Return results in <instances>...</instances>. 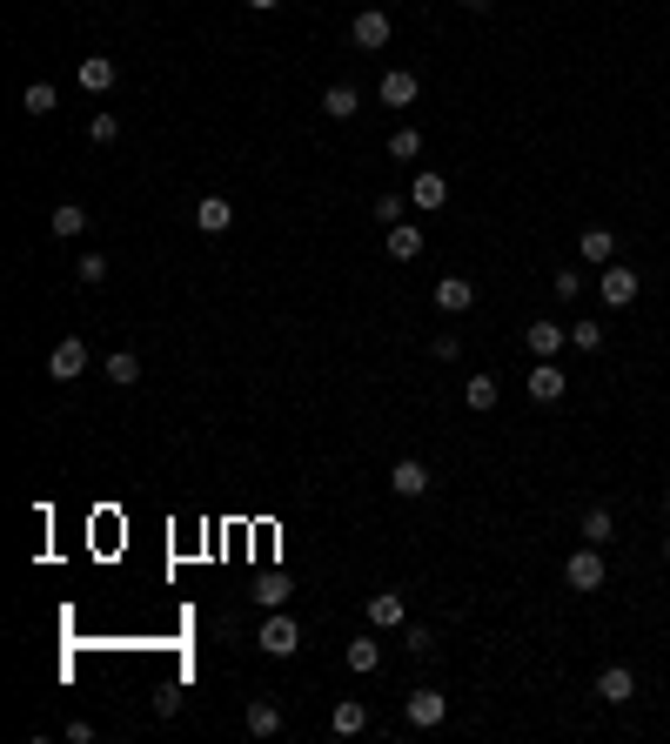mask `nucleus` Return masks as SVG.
<instances>
[{"label": "nucleus", "mask_w": 670, "mask_h": 744, "mask_svg": "<svg viewBox=\"0 0 670 744\" xmlns=\"http://www.w3.org/2000/svg\"><path fill=\"white\" fill-rule=\"evenodd\" d=\"M603 577H610V570H603V550H597V543H583V550H570V557H563V584H570V590H603Z\"/></svg>", "instance_id": "f257e3e1"}, {"label": "nucleus", "mask_w": 670, "mask_h": 744, "mask_svg": "<svg viewBox=\"0 0 670 744\" xmlns=\"http://www.w3.org/2000/svg\"><path fill=\"white\" fill-rule=\"evenodd\" d=\"M523 389H530L536 403H563L570 376H563V362H557V356H536V362H530V376H523Z\"/></svg>", "instance_id": "f03ea898"}, {"label": "nucleus", "mask_w": 670, "mask_h": 744, "mask_svg": "<svg viewBox=\"0 0 670 744\" xmlns=\"http://www.w3.org/2000/svg\"><path fill=\"white\" fill-rule=\"evenodd\" d=\"M402 718H409V731H436V724L449 718V698L423 684V691H409V698H402Z\"/></svg>", "instance_id": "7ed1b4c3"}, {"label": "nucleus", "mask_w": 670, "mask_h": 744, "mask_svg": "<svg viewBox=\"0 0 670 744\" xmlns=\"http://www.w3.org/2000/svg\"><path fill=\"white\" fill-rule=\"evenodd\" d=\"M389 34H396V21H389L382 7H362L356 21H349V41H356L362 54H382V47H389Z\"/></svg>", "instance_id": "20e7f679"}, {"label": "nucleus", "mask_w": 670, "mask_h": 744, "mask_svg": "<svg viewBox=\"0 0 670 744\" xmlns=\"http://www.w3.org/2000/svg\"><path fill=\"white\" fill-rule=\"evenodd\" d=\"M255 644H262V657H295V651H302V631H295V617L275 610L262 631H255Z\"/></svg>", "instance_id": "39448f33"}, {"label": "nucleus", "mask_w": 670, "mask_h": 744, "mask_svg": "<svg viewBox=\"0 0 670 744\" xmlns=\"http://www.w3.org/2000/svg\"><path fill=\"white\" fill-rule=\"evenodd\" d=\"M47 376H54V383H74V376H88V342H81V336L54 342V356H47Z\"/></svg>", "instance_id": "423d86ee"}, {"label": "nucleus", "mask_w": 670, "mask_h": 744, "mask_svg": "<svg viewBox=\"0 0 670 744\" xmlns=\"http://www.w3.org/2000/svg\"><path fill=\"white\" fill-rule=\"evenodd\" d=\"M597 698L603 704H630V698H637V671H630V664H603V671H597Z\"/></svg>", "instance_id": "0eeeda50"}, {"label": "nucleus", "mask_w": 670, "mask_h": 744, "mask_svg": "<svg viewBox=\"0 0 670 744\" xmlns=\"http://www.w3.org/2000/svg\"><path fill=\"white\" fill-rule=\"evenodd\" d=\"M436 309H443V316L476 309V282H469V275H443V282H436Z\"/></svg>", "instance_id": "6e6552de"}, {"label": "nucleus", "mask_w": 670, "mask_h": 744, "mask_svg": "<svg viewBox=\"0 0 670 744\" xmlns=\"http://www.w3.org/2000/svg\"><path fill=\"white\" fill-rule=\"evenodd\" d=\"M597 289H603V302H610V309H630L644 282H637V269H603V275H597Z\"/></svg>", "instance_id": "1a4fd4ad"}, {"label": "nucleus", "mask_w": 670, "mask_h": 744, "mask_svg": "<svg viewBox=\"0 0 670 744\" xmlns=\"http://www.w3.org/2000/svg\"><path fill=\"white\" fill-rule=\"evenodd\" d=\"M329 731H335V738H362V731H369V704H362V698H335Z\"/></svg>", "instance_id": "9d476101"}, {"label": "nucleus", "mask_w": 670, "mask_h": 744, "mask_svg": "<svg viewBox=\"0 0 670 744\" xmlns=\"http://www.w3.org/2000/svg\"><path fill=\"white\" fill-rule=\"evenodd\" d=\"M443 202H449V181L436 175V168H423V175H416V188H409V208H423V215H436Z\"/></svg>", "instance_id": "9b49d317"}, {"label": "nucleus", "mask_w": 670, "mask_h": 744, "mask_svg": "<svg viewBox=\"0 0 670 744\" xmlns=\"http://www.w3.org/2000/svg\"><path fill=\"white\" fill-rule=\"evenodd\" d=\"M228 222H235V202H228V195H201V202H195V228H201V235H222Z\"/></svg>", "instance_id": "f8f14e48"}, {"label": "nucleus", "mask_w": 670, "mask_h": 744, "mask_svg": "<svg viewBox=\"0 0 670 744\" xmlns=\"http://www.w3.org/2000/svg\"><path fill=\"white\" fill-rule=\"evenodd\" d=\"M322 114H329V121H356V114H362V94L349 88V81H329V88H322Z\"/></svg>", "instance_id": "ddd939ff"}, {"label": "nucleus", "mask_w": 670, "mask_h": 744, "mask_svg": "<svg viewBox=\"0 0 670 744\" xmlns=\"http://www.w3.org/2000/svg\"><path fill=\"white\" fill-rule=\"evenodd\" d=\"M389 490H396V496H429V463L402 456L396 470H389Z\"/></svg>", "instance_id": "4468645a"}, {"label": "nucleus", "mask_w": 670, "mask_h": 744, "mask_svg": "<svg viewBox=\"0 0 670 744\" xmlns=\"http://www.w3.org/2000/svg\"><path fill=\"white\" fill-rule=\"evenodd\" d=\"M376 94H382V108H416V74H409V68H389Z\"/></svg>", "instance_id": "2eb2a0df"}, {"label": "nucleus", "mask_w": 670, "mask_h": 744, "mask_svg": "<svg viewBox=\"0 0 670 744\" xmlns=\"http://www.w3.org/2000/svg\"><path fill=\"white\" fill-rule=\"evenodd\" d=\"M563 342H570L563 322H530V329H523V349H530V356H557Z\"/></svg>", "instance_id": "dca6fc26"}, {"label": "nucleus", "mask_w": 670, "mask_h": 744, "mask_svg": "<svg viewBox=\"0 0 670 744\" xmlns=\"http://www.w3.org/2000/svg\"><path fill=\"white\" fill-rule=\"evenodd\" d=\"M369 624H376V631H396V624H409V604H402L396 590H376V597H369Z\"/></svg>", "instance_id": "f3484780"}, {"label": "nucleus", "mask_w": 670, "mask_h": 744, "mask_svg": "<svg viewBox=\"0 0 670 744\" xmlns=\"http://www.w3.org/2000/svg\"><path fill=\"white\" fill-rule=\"evenodd\" d=\"M577 255H583V262H597V269H610L617 235H610V228H583V235H577Z\"/></svg>", "instance_id": "a211bd4d"}, {"label": "nucleus", "mask_w": 670, "mask_h": 744, "mask_svg": "<svg viewBox=\"0 0 670 744\" xmlns=\"http://www.w3.org/2000/svg\"><path fill=\"white\" fill-rule=\"evenodd\" d=\"M101 376H108L114 389H134L141 383V356H134V349H114V356L101 362Z\"/></svg>", "instance_id": "6ab92c4d"}, {"label": "nucleus", "mask_w": 670, "mask_h": 744, "mask_svg": "<svg viewBox=\"0 0 670 744\" xmlns=\"http://www.w3.org/2000/svg\"><path fill=\"white\" fill-rule=\"evenodd\" d=\"M74 81H81L88 94H108L114 88V61H108V54H88V61L74 68Z\"/></svg>", "instance_id": "aec40b11"}, {"label": "nucleus", "mask_w": 670, "mask_h": 744, "mask_svg": "<svg viewBox=\"0 0 670 744\" xmlns=\"http://www.w3.org/2000/svg\"><path fill=\"white\" fill-rule=\"evenodd\" d=\"M416 255H423V228L396 222V228H389V262H416Z\"/></svg>", "instance_id": "412c9836"}, {"label": "nucleus", "mask_w": 670, "mask_h": 744, "mask_svg": "<svg viewBox=\"0 0 670 744\" xmlns=\"http://www.w3.org/2000/svg\"><path fill=\"white\" fill-rule=\"evenodd\" d=\"M610 537H617V517H610V503H590V510H583V543H597V550H603Z\"/></svg>", "instance_id": "4be33fe9"}, {"label": "nucleus", "mask_w": 670, "mask_h": 744, "mask_svg": "<svg viewBox=\"0 0 670 744\" xmlns=\"http://www.w3.org/2000/svg\"><path fill=\"white\" fill-rule=\"evenodd\" d=\"M463 403L476 409V416H490V409L503 403V389H496V376H469V383H463Z\"/></svg>", "instance_id": "5701e85b"}, {"label": "nucleus", "mask_w": 670, "mask_h": 744, "mask_svg": "<svg viewBox=\"0 0 670 744\" xmlns=\"http://www.w3.org/2000/svg\"><path fill=\"white\" fill-rule=\"evenodd\" d=\"M342 664H349V671H356V677H369V671H376V664H382V644H376V637H356V644L342 651Z\"/></svg>", "instance_id": "b1692460"}, {"label": "nucleus", "mask_w": 670, "mask_h": 744, "mask_svg": "<svg viewBox=\"0 0 670 744\" xmlns=\"http://www.w3.org/2000/svg\"><path fill=\"white\" fill-rule=\"evenodd\" d=\"M74 282H81V289H101V282H108V255H101V248L74 255Z\"/></svg>", "instance_id": "393cba45"}, {"label": "nucleus", "mask_w": 670, "mask_h": 744, "mask_svg": "<svg viewBox=\"0 0 670 744\" xmlns=\"http://www.w3.org/2000/svg\"><path fill=\"white\" fill-rule=\"evenodd\" d=\"M248 731H255V738H275V731H282V711H275V704H268V698H255V704H248Z\"/></svg>", "instance_id": "a878e982"}, {"label": "nucleus", "mask_w": 670, "mask_h": 744, "mask_svg": "<svg viewBox=\"0 0 670 744\" xmlns=\"http://www.w3.org/2000/svg\"><path fill=\"white\" fill-rule=\"evenodd\" d=\"M289 577H262V584H255V604H262V610H282V604H289Z\"/></svg>", "instance_id": "bb28decb"}, {"label": "nucleus", "mask_w": 670, "mask_h": 744, "mask_svg": "<svg viewBox=\"0 0 670 744\" xmlns=\"http://www.w3.org/2000/svg\"><path fill=\"white\" fill-rule=\"evenodd\" d=\"M81 228H88V208H81V202L54 208V235H81Z\"/></svg>", "instance_id": "cd10ccee"}, {"label": "nucleus", "mask_w": 670, "mask_h": 744, "mask_svg": "<svg viewBox=\"0 0 670 744\" xmlns=\"http://www.w3.org/2000/svg\"><path fill=\"white\" fill-rule=\"evenodd\" d=\"M389 155H396V161H423V135H416V128H396V135H389Z\"/></svg>", "instance_id": "c85d7f7f"}, {"label": "nucleus", "mask_w": 670, "mask_h": 744, "mask_svg": "<svg viewBox=\"0 0 670 744\" xmlns=\"http://www.w3.org/2000/svg\"><path fill=\"white\" fill-rule=\"evenodd\" d=\"M21 108L34 114V121H41V114H54V88H47V81H34V88L21 94Z\"/></svg>", "instance_id": "c756f323"}, {"label": "nucleus", "mask_w": 670, "mask_h": 744, "mask_svg": "<svg viewBox=\"0 0 670 744\" xmlns=\"http://www.w3.org/2000/svg\"><path fill=\"white\" fill-rule=\"evenodd\" d=\"M570 342H577L583 356H590V349H603V322H570Z\"/></svg>", "instance_id": "7c9ffc66"}, {"label": "nucleus", "mask_w": 670, "mask_h": 744, "mask_svg": "<svg viewBox=\"0 0 670 744\" xmlns=\"http://www.w3.org/2000/svg\"><path fill=\"white\" fill-rule=\"evenodd\" d=\"M402 215H409V195H382V202H376V222L382 228H396Z\"/></svg>", "instance_id": "2f4dec72"}, {"label": "nucleus", "mask_w": 670, "mask_h": 744, "mask_svg": "<svg viewBox=\"0 0 670 744\" xmlns=\"http://www.w3.org/2000/svg\"><path fill=\"white\" fill-rule=\"evenodd\" d=\"M114 135H121V121H114V114H94V121H88V141H94V148H108Z\"/></svg>", "instance_id": "473e14b6"}, {"label": "nucleus", "mask_w": 670, "mask_h": 744, "mask_svg": "<svg viewBox=\"0 0 670 744\" xmlns=\"http://www.w3.org/2000/svg\"><path fill=\"white\" fill-rule=\"evenodd\" d=\"M429 356H436V362H456V356H463V342H456V336H449V329H443V336L429 342Z\"/></svg>", "instance_id": "72a5a7b5"}, {"label": "nucleus", "mask_w": 670, "mask_h": 744, "mask_svg": "<svg viewBox=\"0 0 670 744\" xmlns=\"http://www.w3.org/2000/svg\"><path fill=\"white\" fill-rule=\"evenodd\" d=\"M550 289L563 295V302H577V289H583V275L577 269H557V282H550Z\"/></svg>", "instance_id": "f704fd0d"}, {"label": "nucleus", "mask_w": 670, "mask_h": 744, "mask_svg": "<svg viewBox=\"0 0 670 744\" xmlns=\"http://www.w3.org/2000/svg\"><path fill=\"white\" fill-rule=\"evenodd\" d=\"M456 7H469V14H490L496 0H456Z\"/></svg>", "instance_id": "c9c22d12"}, {"label": "nucleus", "mask_w": 670, "mask_h": 744, "mask_svg": "<svg viewBox=\"0 0 670 744\" xmlns=\"http://www.w3.org/2000/svg\"><path fill=\"white\" fill-rule=\"evenodd\" d=\"M248 7H255V14H275V7H282V0H248Z\"/></svg>", "instance_id": "e433bc0d"}, {"label": "nucleus", "mask_w": 670, "mask_h": 744, "mask_svg": "<svg viewBox=\"0 0 670 744\" xmlns=\"http://www.w3.org/2000/svg\"><path fill=\"white\" fill-rule=\"evenodd\" d=\"M664 517H670V490H664Z\"/></svg>", "instance_id": "4c0bfd02"}, {"label": "nucleus", "mask_w": 670, "mask_h": 744, "mask_svg": "<svg viewBox=\"0 0 670 744\" xmlns=\"http://www.w3.org/2000/svg\"><path fill=\"white\" fill-rule=\"evenodd\" d=\"M664 564H670V537H664Z\"/></svg>", "instance_id": "58836bf2"}]
</instances>
